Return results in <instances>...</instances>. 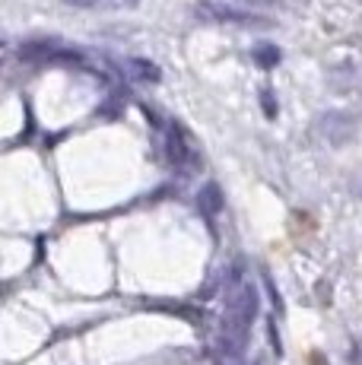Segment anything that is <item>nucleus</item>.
I'll return each mask as SVG.
<instances>
[{
  "mask_svg": "<svg viewBox=\"0 0 362 365\" xmlns=\"http://www.w3.org/2000/svg\"><path fill=\"white\" fill-rule=\"evenodd\" d=\"M71 6H83V10H128L137 6L140 0H64Z\"/></svg>",
  "mask_w": 362,
  "mask_h": 365,
  "instance_id": "obj_1",
  "label": "nucleus"
}]
</instances>
